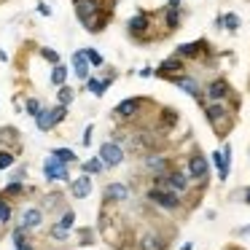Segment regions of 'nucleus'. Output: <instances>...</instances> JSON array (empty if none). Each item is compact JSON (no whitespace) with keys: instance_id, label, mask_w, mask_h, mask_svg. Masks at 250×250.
Segmentation results:
<instances>
[{"instance_id":"nucleus-3","label":"nucleus","mask_w":250,"mask_h":250,"mask_svg":"<svg viewBox=\"0 0 250 250\" xmlns=\"http://www.w3.org/2000/svg\"><path fill=\"white\" fill-rule=\"evenodd\" d=\"M146 199L151 202L153 207L164 210V212H178L180 207H183V196H180L178 191H172V188H159V186H151V188L146 191Z\"/></svg>"},{"instance_id":"nucleus-18","label":"nucleus","mask_w":250,"mask_h":250,"mask_svg":"<svg viewBox=\"0 0 250 250\" xmlns=\"http://www.w3.org/2000/svg\"><path fill=\"white\" fill-rule=\"evenodd\" d=\"M137 250H167V237L159 231H146L137 239Z\"/></svg>"},{"instance_id":"nucleus-6","label":"nucleus","mask_w":250,"mask_h":250,"mask_svg":"<svg viewBox=\"0 0 250 250\" xmlns=\"http://www.w3.org/2000/svg\"><path fill=\"white\" fill-rule=\"evenodd\" d=\"M186 172H188L191 183L205 186L207 180H210V159H207L202 151L188 153V159H186Z\"/></svg>"},{"instance_id":"nucleus-19","label":"nucleus","mask_w":250,"mask_h":250,"mask_svg":"<svg viewBox=\"0 0 250 250\" xmlns=\"http://www.w3.org/2000/svg\"><path fill=\"white\" fill-rule=\"evenodd\" d=\"M43 218H46V212H43V207H27V210L22 212V226L27 229V231H38L41 226H43Z\"/></svg>"},{"instance_id":"nucleus-16","label":"nucleus","mask_w":250,"mask_h":250,"mask_svg":"<svg viewBox=\"0 0 250 250\" xmlns=\"http://www.w3.org/2000/svg\"><path fill=\"white\" fill-rule=\"evenodd\" d=\"M70 73H76V78L78 81H86L89 76H92V65H89V60H86V54H83V49H78V51H73V57H70Z\"/></svg>"},{"instance_id":"nucleus-35","label":"nucleus","mask_w":250,"mask_h":250,"mask_svg":"<svg viewBox=\"0 0 250 250\" xmlns=\"http://www.w3.org/2000/svg\"><path fill=\"white\" fill-rule=\"evenodd\" d=\"M57 223H62L65 229H73V226H76V212H73L70 207H65V210L60 212V221H57Z\"/></svg>"},{"instance_id":"nucleus-31","label":"nucleus","mask_w":250,"mask_h":250,"mask_svg":"<svg viewBox=\"0 0 250 250\" xmlns=\"http://www.w3.org/2000/svg\"><path fill=\"white\" fill-rule=\"evenodd\" d=\"M11 215H14L11 202H8L6 196H0V223H3V226H6V223H11Z\"/></svg>"},{"instance_id":"nucleus-10","label":"nucleus","mask_w":250,"mask_h":250,"mask_svg":"<svg viewBox=\"0 0 250 250\" xmlns=\"http://www.w3.org/2000/svg\"><path fill=\"white\" fill-rule=\"evenodd\" d=\"M169 83H175V86H178L180 92H186V94H188V97H194L199 108H205V105H207L205 94H202V83L196 81V78L191 76V73H180V76L169 78Z\"/></svg>"},{"instance_id":"nucleus-30","label":"nucleus","mask_w":250,"mask_h":250,"mask_svg":"<svg viewBox=\"0 0 250 250\" xmlns=\"http://www.w3.org/2000/svg\"><path fill=\"white\" fill-rule=\"evenodd\" d=\"M65 119H67V108H65V105L57 103L54 108H49V121H51V126H60Z\"/></svg>"},{"instance_id":"nucleus-45","label":"nucleus","mask_w":250,"mask_h":250,"mask_svg":"<svg viewBox=\"0 0 250 250\" xmlns=\"http://www.w3.org/2000/svg\"><path fill=\"white\" fill-rule=\"evenodd\" d=\"M242 202L250 207V188H245V191H242Z\"/></svg>"},{"instance_id":"nucleus-20","label":"nucleus","mask_w":250,"mask_h":250,"mask_svg":"<svg viewBox=\"0 0 250 250\" xmlns=\"http://www.w3.org/2000/svg\"><path fill=\"white\" fill-rule=\"evenodd\" d=\"M180 24H183V8H167L164 6V33L167 35L178 33Z\"/></svg>"},{"instance_id":"nucleus-42","label":"nucleus","mask_w":250,"mask_h":250,"mask_svg":"<svg viewBox=\"0 0 250 250\" xmlns=\"http://www.w3.org/2000/svg\"><path fill=\"white\" fill-rule=\"evenodd\" d=\"M38 14L41 17H51V8L46 6V3H38Z\"/></svg>"},{"instance_id":"nucleus-49","label":"nucleus","mask_w":250,"mask_h":250,"mask_svg":"<svg viewBox=\"0 0 250 250\" xmlns=\"http://www.w3.org/2000/svg\"><path fill=\"white\" fill-rule=\"evenodd\" d=\"M180 250H194V242H186V245H183V248H180Z\"/></svg>"},{"instance_id":"nucleus-25","label":"nucleus","mask_w":250,"mask_h":250,"mask_svg":"<svg viewBox=\"0 0 250 250\" xmlns=\"http://www.w3.org/2000/svg\"><path fill=\"white\" fill-rule=\"evenodd\" d=\"M76 100V89L67 86V83H62V86H57V103L65 105V108H70V103Z\"/></svg>"},{"instance_id":"nucleus-13","label":"nucleus","mask_w":250,"mask_h":250,"mask_svg":"<svg viewBox=\"0 0 250 250\" xmlns=\"http://www.w3.org/2000/svg\"><path fill=\"white\" fill-rule=\"evenodd\" d=\"M231 153H234V148L229 146V143H223V148H218V151H212V167H215V172H218V180H229V172H231Z\"/></svg>"},{"instance_id":"nucleus-38","label":"nucleus","mask_w":250,"mask_h":250,"mask_svg":"<svg viewBox=\"0 0 250 250\" xmlns=\"http://www.w3.org/2000/svg\"><path fill=\"white\" fill-rule=\"evenodd\" d=\"M41 105H43V103H41L38 97H27V103H24V113H27V116H35V113L41 110Z\"/></svg>"},{"instance_id":"nucleus-23","label":"nucleus","mask_w":250,"mask_h":250,"mask_svg":"<svg viewBox=\"0 0 250 250\" xmlns=\"http://www.w3.org/2000/svg\"><path fill=\"white\" fill-rule=\"evenodd\" d=\"M33 121H35V126H38L41 135H46V132L54 129V126H51V121H49V108H43V105H41V110L33 116Z\"/></svg>"},{"instance_id":"nucleus-44","label":"nucleus","mask_w":250,"mask_h":250,"mask_svg":"<svg viewBox=\"0 0 250 250\" xmlns=\"http://www.w3.org/2000/svg\"><path fill=\"white\" fill-rule=\"evenodd\" d=\"M215 30H223V14H218V17H215Z\"/></svg>"},{"instance_id":"nucleus-47","label":"nucleus","mask_w":250,"mask_h":250,"mask_svg":"<svg viewBox=\"0 0 250 250\" xmlns=\"http://www.w3.org/2000/svg\"><path fill=\"white\" fill-rule=\"evenodd\" d=\"M14 250H35V248H33V245H30V242H24V245H17V248H14Z\"/></svg>"},{"instance_id":"nucleus-21","label":"nucleus","mask_w":250,"mask_h":250,"mask_svg":"<svg viewBox=\"0 0 250 250\" xmlns=\"http://www.w3.org/2000/svg\"><path fill=\"white\" fill-rule=\"evenodd\" d=\"M27 186H24V180H8L6 188L0 191V196H6V199H19V196L27 194Z\"/></svg>"},{"instance_id":"nucleus-27","label":"nucleus","mask_w":250,"mask_h":250,"mask_svg":"<svg viewBox=\"0 0 250 250\" xmlns=\"http://www.w3.org/2000/svg\"><path fill=\"white\" fill-rule=\"evenodd\" d=\"M239 27H242L239 14H234V11L223 14V30H226V33H239Z\"/></svg>"},{"instance_id":"nucleus-46","label":"nucleus","mask_w":250,"mask_h":250,"mask_svg":"<svg viewBox=\"0 0 250 250\" xmlns=\"http://www.w3.org/2000/svg\"><path fill=\"white\" fill-rule=\"evenodd\" d=\"M180 3L183 0H167V8H180Z\"/></svg>"},{"instance_id":"nucleus-39","label":"nucleus","mask_w":250,"mask_h":250,"mask_svg":"<svg viewBox=\"0 0 250 250\" xmlns=\"http://www.w3.org/2000/svg\"><path fill=\"white\" fill-rule=\"evenodd\" d=\"M78 239H81V245H94V231L92 229H81V231H78Z\"/></svg>"},{"instance_id":"nucleus-29","label":"nucleus","mask_w":250,"mask_h":250,"mask_svg":"<svg viewBox=\"0 0 250 250\" xmlns=\"http://www.w3.org/2000/svg\"><path fill=\"white\" fill-rule=\"evenodd\" d=\"M178 121H180V116L175 108H162V129H172Z\"/></svg>"},{"instance_id":"nucleus-1","label":"nucleus","mask_w":250,"mask_h":250,"mask_svg":"<svg viewBox=\"0 0 250 250\" xmlns=\"http://www.w3.org/2000/svg\"><path fill=\"white\" fill-rule=\"evenodd\" d=\"M205 121L212 126V132H215V137H226L229 132L234 129V124H237V105H229V103H207L205 108Z\"/></svg>"},{"instance_id":"nucleus-43","label":"nucleus","mask_w":250,"mask_h":250,"mask_svg":"<svg viewBox=\"0 0 250 250\" xmlns=\"http://www.w3.org/2000/svg\"><path fill=\"white\" fill-rule=\"evenodd\" d=\"M137 76L140 78H153V67H143V70H137Z\"/></svg>"},{"instance_id":"nucleus-40","label":"nucleus","mask_w":250,"mask_h":250,"mask_svg":"<svg viewBox=\"0 0 250 250\" xmlns=\"http://www.w3.org/2000/svg\"><path fill=\"white\" fill-rule=\"evenodd\" d=\"M92 132H94V124H86V129H83V135H81V146L83 148L92 146Z\"/></svg>"},{"instance_id":"nucleus-48","label":"nucleus","mask_w":250,"mask_h":250,"mask_svg":"<svg viewBox=\"0 0 250 250\" xmlns=\"http://www.w3.org/2000/svg\"><path fill=\"white\" fill-rule=\"evenodd\" d=\"M237 234H239V237H245V234H250V226H242V229H237Z\"/></svg>"},{"instance_id":"nucleus-8","label":"nucleus","mask_w":250,"mask_h":250,"mask_svg":"<svg viewBox=\"0 0 250 250\" xmlns=\"http://www.w3.org/2000/svg\"><path fill=\"white\" fill-rule=\"evenodd\" d=\"M202 94H205L207 103H229V100L234 97V86L223 76H218V78H212L207 86H202Z\"/></svg>"},{"instance_id":"nucleus-7","label":"nucleus","mask_w":250,"mask_h":250,"mask_svg":"<svg viewBox=\"0 0 250 250\" xmlns=\"http://www.w3.org/2000/svg\"><path fill=\"white\" fill-rule=\"evenodd\" d=\"M97 159L103 162L105 169H116V167H121V164H124L126 151H124V146H121V143L105 140L103 146H100V151H97Z\"/></svg>"},{"instance_id":"nucleus-41","label":"nucleus","mask_w":250,"mask_h":250,"mask_svg":"<svg viewBox=\"0 0 250 250\" xmlns=\"http://www.w3.org/2000/svg\"><path fill=\"white\" fill-rule=\"evenodd\" d=\"M24 178H27V167H19L17 172L11 175V180H24Z\"/></svg>"},{"instance_id":"nucleus-36","label":"nucleus","mask_w":250,"mask_h":250,"mask_svg":"<svg viewBox=\"0 0 250 250\" xmlns=\"http://www.w3.org/2000/svg\"><path fill=\"white\" fill-rule=\"evenodd\" d=\"M41 57H43L49 65H57V62H60V51L51 49V46H41Z\"/></svg>"},{"instance_id":"nucleus-2","label":"nucleus","mask_w":250,"mask_h":250,"mask_svg":"<svg viewBox=\"0 0 250 250\" xmlns=\"http://www.w3.org/2000/svg\"><path fill=\"white\" fill-rule=\"evenodd\" d=\"M151 27H153V14H148V11H137L135 17L126 19V35L135 43H151V41H156L151 35Z\"/></svg>"},{"instance_id":"nucleus-5","label":"nucleus","mask_w":250,"mask_h":250,"mask_svg":"<svg viewBox=\"0 0 250 250\" xmlns=\"http://www.w3.org/2000/svg\"><path fill=\"white\" fill-rule=\"evenodd\" d=\"M146 105H151L148 97H126V100H121V103L113 108V119L121 121V124H132V121L140 119V113H143Z\"/></svg>"},{"instance_id":"nucleus-14","label":"nucleus","mask_w":250,"mask_h":250,"mask_svg":"<svg viewBox=\"0 0 250 250\" xmlns=\"http://www.w3.org/2000/svg\"><path fill=\"white\" fill-rule=\"evenodd\" d=\"M186 70H188V67H186V60H180L178 54H172V57H167V60H164L159 67H153V76L169 81V78L180 76V73H186Z\"/></svg>"},{"instance_id":"nucleus-50","label":"nucleus","mask_w":250,"mask_h":250,"mask_svg":"<svg viewBox=\"0 0 250 250\" xmlns=\"http://www.w3.org/2000/svg\"><path fill=\"white\" fill-rule=\"evenodd\" d=\"M0 148H3V137H0Z\"/></svg>"},{"instance_id":"nucleus-9","label":"nucleus","mask_w":250,"mask_h":250,"mask_svg":"<svg viewBox=\"0 0 250 250\" xmlns=\"http://www.w3.org/2000/svg\"><path fill=\"white\" fill-rule=\"evenodd\" d=\"M143 167H146V172H151V175H167L169 169L175 167V162H172L169 153L148 151V153H143Z\"/></svg>"},{"instance_id":"nucleus-11","label":"nucleus","mask_w":250,"mask_h":250,"mask_svg":"<svg viewBox=\"0 0 250 250\" xmlns=\"http://www.w3.org/2000/svg\"><path fill=\"white\" fill-rule=\"evenodd\" d=\"M43 175L46 180H51V183H70L73 175H70V164H62L60 159H54L49 153L43 162Z\"/></svg>"},{"instance_id":"nucleus-15","label":"nucleus","mask_w":250,"mask_h":250,"mask_svg":"<svg viewBox=\"0 0 250 250\" xmlns=\"http://www.w3.org/2000/svg\"><path fill=\"white\" fill-rule=\"evenodd\" d=\"M126 199H129V186L126 183L113 180V183H108L103 188V202L105 205H124Z\"/></svg>"},{"instance_id":"nucleus-26","label":"nucleus","mask_w":250,"mask_h":250,"mask_svg":"<svg viewBox=\"0 0 250 250\" xmlns=\"http://www.w3.org/2000/svg\"><path fill=\"white\" fill-rule=\"evenodd\" d=\"M51 156L60 159L62 164H78V156L73 148H51Z\"/></svg>"},{"instance_id":"nucleus-28","label":"nucleus","mask_w":250,"mask_h":250,"mask_svg":"<svg viewBox=\"0 0 250 250\" xmlns=\"http://www.w3.org/2000/svg\"><path fill=\"white\" fill-rule=\"evenodd\" d=\"M81 172L83 175H100V172H105V167L97 156H92V159H86V162H81Z\"/></svg>"},{"instance_id":"nucleus-24","label":"nucleus","mask_w":250,"mask_h":250,"mask_svg":"<svg viewBox=\"0 0 250 250\" xmlns=\"http://www.w3.org/2000/svg\"><path fill=\"white\" fill-rule=\"evenodd\" d=\"M83 86H86V92H92L97 100H100V97H105V92H108V86H105V83L100 81L97 76H89L86 81H83Z\"/></svg>"},{"instance_id":"nucleus-34","label":"nucleus","mask_w":250,"mask_h":250,"mask_svg":"<svg viewBox=\"0 0 250 250\" xmlns=\"http://www.w3.org/2000/svg\"><path fill=\"white\" fill-rule=\"evenodd\" d=\"M83 54H86V60H89V65H92V70H94V67H103V54H100L97 49H92V46H89V49H83Z\"/></svg>"},{"instance_id":"nucleus-22","label":"nucleus","mask_w":250,"mask_h":250,"mask_svg":"<svg viewBox=\"0 0 250 250\" xmlns=\"http://www.w3.org/2000/svg\"><path fill=\"white\" fill-rule=\"evenodd\" d=\"M67 76H70V67L65 65V62H57V65H51V86H62V83H67Z\"/></svg>"},{"instance_id":"nucleus-12","label":"nucleus","mask_w":250,"mask_h":250,"mask_svg":"<svg viewBox=\"0 0 250 250\" xmlns=\"http://www.w3.org/2000/svg\"><path fill=\"white\" fill-rule=\"evenodd\" d=\"M175 54L180 57V60H202V57H210L212 54V49H210V43H207L205 38H199V41H188V43H180L178 49H175Z\"/></svg>"},{"instance_id":"nucleus-32","label":"nucleus","mask_w":250,"mask_h":250,"mask_svg":"<svg viewBox=\"0 0 250 250\" xmlns=\"http://www.w3.org/2000/svg\"><path fill=\"white\" fill-rule=\"evenodd\" d=\"M49 234H51V239H54V242H67V237H70V229H65L62 223H54V226L49 229Z\"/></svg>"},{"instance_id":"nucleus-17","label":"nucleus","mask_w":250,"mask_h":250,"mask_svg":"<svg viewBox=\"0 0 250 250\" xmlns=\"http://www.w3.org/2000/svg\"><path fill=\"white\" fill-rule=\"evenodd\" d=\"M92 175H83L81 172V178H73L70 183H67V191H70V196L73 199H86L89 194H92Z\"/></svg>"},{"instance_id":"nucleus-37","label":"nucleus","mask_w":250,"mask_h":250,"mask_svg":"<svg viewBox=\"0 0 250 250\" xmlns=\"http://www.w3.org/2000/svg\"><path fill=\"white\" fill-rule=\"evenodd\" d=\"M27 234H30V231L22 226V223H19V226L14 229V234H11V237H14V248H17V245H24V242H27Z\"/></svg>"},{"instance_id":"nucleus-33","label":"nucleus","mask_w":250,"mask_h":250,"mask_svg":"<svg viewBox=\"0 0 250 250\" xmlns=\"http://www.w3.org/2000/svg\"><path fill=\"white\" fill-rule=\"evenodd\" d=\"M14 162H17V153H14L11 148H0V169L14 167Z\"/></svg>"},{"instance_id":"nucleus-4","label":"nucleus","mask_w":250,"mask_h":250,"mask_svg":"<svg viewBox=\"0 0 250 250\" xmlns=\"http://www.w3.org/2000/svg\"><path fill=\"white\" fill-rule=\"evenodd\" d=\"M119 0H73V14L81 24H86L100 11H116Z\"/></svg>"}]
</instances>
